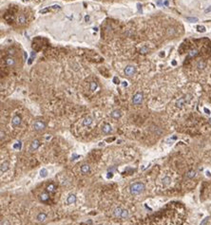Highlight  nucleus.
<instances>
[{
  "label": "nucleus",
  "instance_id": "obj_19",
  "mask_svg": "<svg viewBox=\"0 0 211 225\" xmlns=\"http://www.w3.org/2000/svg\"><path fill=\"white\" fill-rule=\"evenodd\" d=\"M17 21H18V23H19V24H25V23H26V21H27L26 16H25L24 14L19 15L18 18H17Z\"/></svg>",
  "mask_w": 211,
  "mask_h": 225
},
{
  "label": "nucleus",
  "instance_id": "obj_33",
  "mask_svg": "<svg viewBox=\"0 0 211 225\" xmlns=\"http://www.w3.org/2000/svg\"><path fill=\"white\" fill-rule=\"evenodd\" d=\"M1 225H10V221L8 219H2L1 220Z\"/></svg>",
  "mask_w": 211,
  "mask_h": 225
},
{
  "label": "nucleus",
  "instance_id": "obj_35",
  "mask_svg": "<svg viewBox=\"0 0 211 225\" xmlns=\"http://www.w3.org/2000/svg\"><path fill=\"white\" fill-rule=\"evenodd\" d=\"M51 8H52V9H53V10H60V9H61V7H60L59 5H53V6H52Z\"/></svg>",
  "mask_w": 211,
  "mask_h": 225
},
{
  "label": "nucleus",
  "instance_id": "obj_18",
  "mask_svg": "<svg viewBox=\"0 0 211 225\" xmlns=\"http://www.w3.org/2000/svg\"><path fill=\"white\" fill-rule=\"evenodd\" d=\"M6 64H7V66H8V67H12V66L15 64V61H14L13 58L9 57V58H7V59H6Z\"/></svg>",
  "mask_w": 211,
  "mask_h": 225
},
{
  "label": "nucleus",
  "instance_id": "obj_44",
  "mask_svg": "<svg viewBox=\"0 0 211 225\" xmlns=\"http://www.w3.org/2000/svg\"><path fill=\"white\" fill-rule=\"evenodd\" d=\"M123 86L124 87H127V82H126V81L123 82Z\"/></svg>",
  "mask_w": 211,
  "mask_h": 225
},
{
  "label": "nucleus",
  "instance_id": "obj_24",
  "mask_svg": "<svg viewBox=\"0 0 211 225\" xmlns=\"http://www.w3.org/2000/svg\"><path fill=\"white\" fill-rule=\"evenodd\" d=\"M198 53H199V52H198V51H197V50H191V51H189V53H188V56L192 58V57H195V56H197V55H198Z\"/></svg>",
  "mask_w": 211,
  "mask_h": 225
},
{
  "label": "nucleus",
  "instance_id": "obj_29",
  "mask_svg": "<svg viewBox=\"0 0 211 225\" xmlns=\"http://www.w3.org/2000/svg\"><path fill=\"white\" fill-rule=\"evenodd\" d=\"M197 31L199 32H204L206 31V29H205V27L203 26H197Z\"/></svg>",
  "mask_w": 211,
  "mask_h": 225
},
{
  "label": "nucleus",
  "instance_id": "obj_1",
  "mask_svg": "<svg viewBox=\"0 0 211 225\" xmlns=\"http://www.w3.org/2000/svg\"><path fill=\"white\" fill-rule=\"evenodd\" d=\"M145 189H146V186L143 182H134V183L130 184V186H129V193L132 196H138V195L142 194L145 191Z\"/></svg>",
  "mask_w": 211,
  "mask_h": 225
},
{
  "label": "nucleus",
  "instance_id": "obj_15",
  "mask_svg": "<svg viewBox=\"0 0 211 225\" xmlns=\"http://www.w3.org/2000/svg\"><path fill=\"white\" fill-rule=\"evenodd\" d=\"M92 122H93L92 118H91V117H89V116H88V117H86V118L83 120V125H85V126H88V125H90V124L92 123Z\"/></svg>",
  "mask_w": 211,
  "mask_h": 225
},
{
  "label": "nucleus",
  "instance_id": "obj_3",
  "mask_svg": "<svg viewBox=\"0 0 211 225\" xmlns=\"http://www.w3.org/2000/svg\"><path fill=\"white\" fill-rule=\"evenodd\" d=\"M46 128V123L43 121H36L33 123V129L37 132H40Z\"/></svg>",
  "mask_w": 211,
  "mask_h": 225
},
{
  "label": "nucleus",
  "instance_id": "obj_10",
  "mask_svg": "<svg viewBox=\"0 0 211 225\" xmlns=\"http://www.w3.org/2000/svg\"><path fill=\"white\" fill-rule=\"evenodd\" d=\"M190 98H186V97H184V98H181V99H179V101L176 103V105L178 106V107H183L184 105H185L187 102H188V100H189Z\"/></svg>",
  "mask_w": 211,
  "mask_h": 225
},
{
  "label": "nucleus",
  "instance_id": "obj_49",
  "mask_svg": "<svg viewBox=\"0 0 211 225\" xmlns=\"http://www.w3.org/2000/svg\"><path fill=\"white\" fill-rule=\"evenodd\" d=\"M97 225H103V224H97Z\"/></svg>",
  "mask_w": 211,
  "mask_h": 225
},
{
  "label": "nucleus",
  "instance_id": "obj_11",
  "mask_svg": "<svg viewBox=\"0 0 211 225\" xmlns=\"http://www.w3.org/2000/svg\"><path fill=\"white\" fill-rule=\"evenodd\" d=\"M81 173L83 175H87L88 173H89L90 171V166L88 164H84L81 166Z\"/></svg>",
  "mask_w": 211,
  "mask_h": 225
},
{
  "label": "nucleus",
  "instance_id": "obj_7",
  "mask_svg": "<svg viewBox=\"0 0 211 225\" xmlns=\"http://www.w3.org/2000/svg\"><path fill=\"white\" fill-rule=\"evenodd\" d=\"M77 200V197L75 194H70L69 197L67 198V203L68 204H74Z\"/></svg>",
  "mask_w": 211,
  "mask_h": 225
},
{
  "label": "nucleus",
  "instance_id": "obj_39",
  "mask_svg": "<svg viewBox=\"0 0 211 225\" xmlns=\"http://www.w3.org/2000/svg\"><path fill=\"white\" fill-rule=\"evenodd\" d=\"M78 157H79V156H77L76 154H73V155H72V159H71V160H72V161H74V160H76V158H78Z\"/></svg>",
  "mask_w": 211,
  "mask_h": 225
},
{
  "label": "nucleus",
  "instance_id": "obj_5",
  "mask_svg": "<svg viewBox=\"0 0 211 225\" xmlns=\"http://www.w3.org/2000/svg\"><path fill=\"white\" fill-rule=\"evenodd\" d=\"M135 71H136L135 67H133V66H127L125 69V74L127 76H131V75H133L135 73Z\"/></svg>",
  "mask_w": 211,
  "mask_h": 225
},
{
  "label": "nucleus",
  "instance_id": "obj_28",
  "mask_svg": "<svg viewBox=\"0 0 211 225\" xmlns=\"http://www.w3.org/2000/svg\"><path fill=\"white\" fill-rule=\"evenodd\" d=\"M140 52L141 53H147V52H148V48L147 46H143L140 49Z\"/></svg>",
  "mask_w": 211,
  "mask_h": 225
},
{
  "label": "nucleus",
  "instance_id": "obj_38",
  "mask_svg": "<svg viewBox=\"0 0 211 225\" xmlns=\"http://www.w3.org/2000/svg\"><path fill=\"white\" fill-rule=\"evenodd\" d=\"M173 32H174V29H172V28H171V29H168V33H169V34H172Z\"/></svg>",
  "mask_w": 211,
  "mask_h": 225
},
{
  "label": "nucleus",
  "instance_id": "obj_34",
  "mask_svg": "<svg viewBox=\"0 0 211 225\" xmlns=\"http://www.w3.org/2000/svg\"><path fill=\"white\" fill-rule=\"evenodd\" d=\"M51 9H52V8H46V9L41 10H40V13H46V12L50 11V10H51Z\"/></svg>",
  "mask_w": 211,
  "mask_h": 225
},
{
  "label": "nucleus",
  "instance_id": "obj_27",
  "mask_svg": "<svg viewBox=\"0 0 211 225\" xmlns=\"http://www.w3.org/2000/svg\"><path fill=\"white\" fill-rule=\"evenodd\" d=\"M21 147H22V143H21V142H17V143H15L13 144V148H14V149L20 150V149H21Z\"/></svg>",
  "mask_w": 211,
  "mask_h": 225
},
{
  "label": "nucleus",
  "instance_id": "obj_8",
  "mask_svg": "<svg viewBox=\"0 0 211 225\" xmlns=\"http://www.w3.org/2000/svg\"><path fill=\"white\" fill-rule=\"evenodd\" d=\"M10 168V164L9 162H4L1 164V166H0V172L1 174H4L5 172H7Z\"/></svg>",
  "mask_w": 211,
  "mask_h": 225
},
{
  "label": "nucleus",
  "instance_id": "obj_41",
  "mask_svg": "<svg viewBox=\"0 0 211 225\" xmlns=\"http://www.w3.org/2000/svg\"><path fill=\"white\" fill-rule=\"evenodd\" d=\"M85 21H86V22H88V21H89V16H88V15H86V16H85Z\"/></svg>",
  "mask_w": 211,
  "mask_h": 225
},
{
  "label": "nucleus",
  "instance_id": "obj_22",
  "mask_svg": "<svg viewBox=\"0 0 211 225\" xmlns=\"http://www.w3.org/2000/svg\"><path fill=\"white\" fill-rule=\"evenodd\" d=\"M48 176V170L46 168H42L40 170V177L41 178H46Z\"/></svg>",
  "mask_w": 211,
  "mask_h": 225
},
{
  "label": "nucleus",
  "instance_id": "obj_14",
  "mask_svg": "<svg viewBox=\"0 0 211 225\" xmlns=\"http://www.w3.org/2000/svg\"><path fill=\"white\" fill-rule=\"evenodd\" d=\"M122 211H123V208L121 207H116L113 211V216L117 218H120L121 217V214H122Z\"/></svg>",
  "mask_w": 211,
  "mask_h": 225
},
{
  "label": "nucleus",
  "instance_id": "obj_26",
  "mask_svg": "<svg viewBox=\"0 0 211 225\" xmlns=\"http://www.w3.org/2000/svg\"><path fill=\"white\" fill-rule=\"evenodd\" d=\"M197 67H198V68H199L200 69H203L204 68H205V63H204L203 61H200V62L198 63Z\"/></svg>",
  "mask_w": 211,
  "mask_h": 225
},
{
  "label": "nucleus",
  "instance_id": "obj_2",
  "mask_svg": "<svg viewBox=\"0 0 211 225\" xmlns=\"http://www.w3.org/2000/svg\"><path fill=\"white\" fill-rule=\"evenodd\" d=\"M144 100V95L142 92H137L132 98V103L134 104H141Z\"/></svg>",
  "mask_w": 211,
  "mask_h": 225
},
{
  "label": "nucleus",
  "instance_id": "obj_42",
  "mask_svg": "<svg viewBox=\"0 0 211 225\" xmlns=\"http://www.w3.org/2000/svg\"><path fill=\"white\" fill-rule=\"evenodd\" d=\"M204 112L206 113V114H210V110L207 109V108H204Z\"/></svg>",
  "mask_w": 211,
  "mask_h": 225
},
{
  "label": "nucleus",
  "instance_id": "obj_36",
  "mask_svg": "<svg viewBox=\"0 0 211 225\" xmlns=\"http://www.w3.org/2000/svg\"><path fill=\"white\" fill-rule=\"evenodd\" d=\"M0 133H1V137H0V139H1V141H2L3 139L5 138V132L3 131V129H1V131H0Z\"/></svg>",
  "mask_w": 211,
  "mask_h": 225
},
{
  "label": "nucleus",
  "instance_id": "obj_43",
  "mask_svg": "<svg viewBox=\"0 0 211 225\" xmlns=\"http://www.w3.org/2000/svg\"><path fill=\"white\" fill-rule=\"evenodd\" d=\"M157 4H158L159 6H162V5L164 4V3H163V2L161 1V0H159V1H157Z\"/></svg>",
  "mask_w": 211,
  "mask_h": 225
},
{
  "label": "nucleus",
  "instance_id": "obj_30",
  "mask_svg": "<svg viewBox=\"0 0 211 225\" xmlns=\"http://www.w3.org/2000/svg\"><path fill=\"white\" fill-rule=\"evenodd\" d=\"M186 20H187L188 22H191V23L198 22V18L197 17H186Z\"/></svg>",
  "mask_w": 211,
  "mask_h": 225
},
{
  "label": "nucleus",
  "instance_id": "obj_48",
  "mask_svg": "<svg viewBox=\"0 0 211 225\" xmlns=\"http://www.w3.org/2000/svg\"><path fill=\"white\" fill-rule=\"evenodd\" d=\"M160 56H161V57H163V56H165V52H162V53L160 54Z\"/></svg>",
  "mask_w": 211,
  "mask_h": 225
},
{
  "label": "nucleus",
  "instance_id": "obj_46",
  "mask_svg": "<svg viewBox=\"0 0 211 225\" xmlns=\"http://www.w3.org/2000/svg\"><path fill=\"white\" fill-rule=\"evenodd\" d=\"M164 5H165V6H168V1H165V2H164Z\"/></svg>",
  "mask_w": 211,
  "mask_h": 225
},
{
  "label": "nucleus",
  "instance_id": "obj_32",
  "mask_svg": "<svg viewBox=\"0 0 211 225\" xmlns=\"http://www.w3.org/2000/svg\"><path fill=\"white\" fill-rule=\"evenodd\" d=\"M35 57V53L34 52H32V56H31V58L29 59V62H28V64L29 65H31L32 63V60H33V58Z\"/></svg>",
  "mask_w": 211,
  "mask_h": 225
},
{
  "label": "nucleus",
  "instance_id": "obj_6",
  "mask_svg": "<svg viewBox=\"0 0 211 225\" xmlns=\"http://www.w3.org/2000/svg\"><path fill=\"white\" fill-rule=\"evenodd\" d=\"M21 122H22L21 117L18 116V115H15V116L12 118V120H11V124H12L14 127H16V126H19V125L21 124Z\"/></svg>",
  "mask_w": 211,
  "mask_h": 225
},
{
  "label": "nucleus",
  "instance_id": "obj_31",
  "mask_svg": "<svg viewBox=\"0 0 211 225\" xmlns=\"http://www.w3.org/2000/svg\"><path fill=\"white\" fill-rule=\"evenodd\" d=\"M208 220H209V216H206V217H204L203 219H202V221L200 223V225H205L207 222H208Z\"/></svg>",
  "mask_w": 211,
  "mask_h": 225
},
{
  "label": "nucleus",
  "instance_id": "obj_47",
  "mask_svg": "<svg viewBox=\"0 0 211 225\" xmlns=\"http://www.w3.org/2000/svg\"><path fill=\"white\" fill-rule=\"evenodd\" d=\"M172 65H173V66H176V65H177V62H176V61H172Z\"/></svg>",
  "mask_w": 211,
  "mask_h": 225
},
{
  "label": "nucleus",
  "instance_id": "obj_12",
  "mask_svg": "<svg viewBox=\"0 0 211 225\" xmlns=\"http://www.w3.org/2000/svg\"><path fill=\"white\" fill-rule=\"evenodd\" d=\"M46 219H47V214H46V213L41 212V213H39V214L36 216V220H37L38 222H44Z\"/></svg>",
  "mask_w": 211,
  "mask_h": 225
},
{
  "label": "nucleus",
  "instance_id": "obj_40",
  "mask_svg": "<svg viewBox=\"0 0 211 225\" xmlns=\"http://www.w3.org/2000/svg\"><path fill=\"white\" fill-rule=\"evenodd\" d=\"M205 13H207V12H209V11H211V7H209V8H207V9H205Z\"/></svg>",
  "mask_w": 211,
  "mask_h": 225
},
{
  "label": "nucleus",
  "instance_id": "obj_17",
  "mask_svg": "<svg viewBox=\"0 0 211 225\" xmlns=\"http://www.w3.org/2000/svg\"><path fill=\"white\" fill-rule=\"evenodd\" d=\"M163 184L165 185V186H167V185H169L170 183H171V178L170 177H168V176H167V177H165L164 179H163Z\"/></svg>",
  "mask_w": 211,
  "mask_h": 225
},
{
  "label": "nucleus",
  "instance_id": "obj_9",
  "mask_svg": "<svg viewBox=\"0 0 211 225\" xmlns=\"http://www.w3.org/2000/svg\"><path fill=\"white\" fill-rule=\"evenodd\" d=\"M102 132L104 134H109L110 132H112V127L109 123H105L103 126H102Z\"/></svg>",
  "mask_w": 211,
  "mask_h": 225
},
{
  "label": "nucleus",
  "instance_id": "obj_45",
  "mask_svg": "<svg viewBox=\"0 0 211 225\" xmlns=\"http://www.w3.org/2000/svg\"><path fill=\"white\" fill-rule=\"evenodd\" d=\"M206 176H207V177H210L211 176V174H210L209 171H206Z\"/></svg>",
  "mask_w": 211,
  "mask_h": 225
},
{
  "label": "nucleus",
  "instance_id": "obj_25",
  "mask_svg": "<svg viewBox=\"0 0 211 225\" xmlns=\"http://www.w3.org/2000/svg\"><path fill=\"white\" fill-rule=\"evenodd\" d=\"M195 176H196V172H195L194 170H190L189 172H187V174H186L187 179H192V178H194Z\"/></svg>",
  "mask_w": 211,
  "mask_h": 225
},
{
  "label": "nucleus",
  "instance_id": "obj_37",
  "mask_svg": "<svg viewBox=\"0 0 211 225\" xmlns=\"http://www.w3.org/2000/svg\"><path fill=\"white\" fill-rule=\"evenodd\" d=\"M113 83L116 84V85H117V84H119V79L117 78V77H114V78H113Z\"/></svg>",
  "mask_w": 211,
  "mask_h": 225
},
{
  "label": "nucleus",
  "instance_id": "obj_16",
  "mask_svg": "<svg viewBox=\"0 0 211 225\" xmlns=\"http://www.w3.org/2000/svg\"><path fill=\"white\" fill-rule=\"evenodd\" d=\"M128 216H129V212H128V210H127V209H123L122 214H121V217H120V218H122V219H126V218H127V217H128Z\"/></svg>",
  "mask_w": 211,
  "mask_h": 225
},
{
  "label": "nucleus",
  "instance_id": "obj_21",
  "mask_svg": "<svg viewBox=\"0 0 211 225\" xmlns=\"http://www.w3.org/2000/svg\"><path fill=\"white\" fill-rule=\"evenodd\" d=\"M97 87H98V84H97L96 82H91V83H90L89 89H90L91 91H95L97 89Z\"/></svg>",
  "mask_w": 211,
  "mask_h": 225
},
{
  "label": "nucleus",
  "instance_id": "obj_13",
  "mask_svg": "<svg viewBox=\"0 0 211 225\" xmlns=\"http://www.w3.org/2000/svg\"><path fill=\"white\" fill-rule=\"evenodd\" d=\"M110 116H111L113 119H119V118L122 116V112H121V110H119V109H115V110H113L112 112L110 113Z\"/></svg>",
  "mask_w": 211,
  "mask_h": 225
},
{
  "label": "nucleus",
  "instance_id": "obj_4",
  "mask_svg": "<svg viewBox=\"0 0 211 225\" xmlns=\"http://www.w3.org/2000/svg\"><path fill=\"white\" fill-rule=\"evenodd\" d=\"M40 145H41V143H40V141L39 140H33L32 142V143H31V145H30V150L31 151H36L39 147H40Z\"/></svg>",
  "mask_w": 211,
  "mask_h": 225
},
{
  "label": "nucleus",
  "instance_id": "obj_20",
  "mask_svg": "<svg viewBox=\"0 0 211 225\" xmlns=\"http://www.w3.org/2000/svg\"><path fill=\"white\" fill-rule=\"evenodd\" d=\"M49 199H50V195H49L48 193H43V194L40 196L41 201H47Z\"/></svg>",
  "mask_w": 211,
  "mask_h": 225
},
{
  "label": "nucleus",
  "instance_id": "obj_23",
  "mask_svg": "<svg viewBox=\"0 0 211 225\" xmlns=\"http://www.w3.org/2000/svg\"><path fill=\"white\" fill-rule=\"evenodd\" d=\"M54 191H55V185L54 184H50L47 187V192L48 193H53Z\"/></svg>",
  "mask_w": 211,
  "mask_h": 225
}]
</instances>
